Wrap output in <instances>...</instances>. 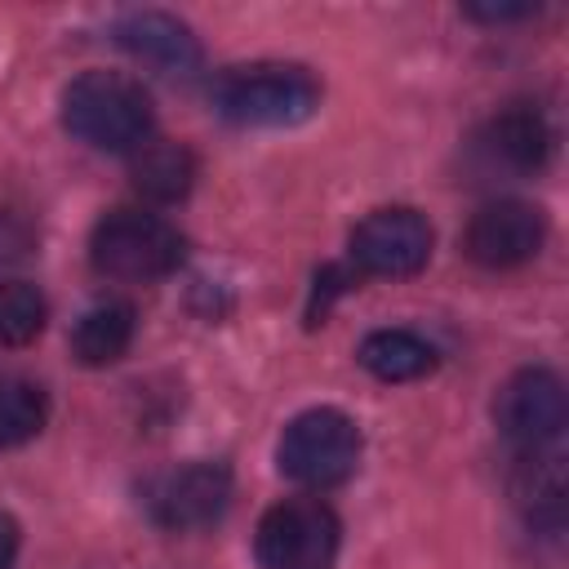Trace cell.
Segmentation results:
<instances>
[{
  "mask_svg": "<svg viewBox=\"0 0 569 569\" xmlns=\"http://www.w3.org/2000/svg\"><path fill=\"white\" fill-rule=\"evenodd\" d=\"M62 124L98 151H138L151 138V93L124 71H80L62 89Z\"/></svg>",
  "mask_w": 569,
  "mask_h": 569,
  "instance_id": "cell-1",
  "label": "cell"
},
{
  "mask_svg": "<svg viewBox=\"0 0 569 569\" xmlns=\"http://www.w3.org/2000/svg\"><path fill=\"white\" fill-rule=\"evenodd\" d=\"M209 102L231 124L284 129L320 107V80L298 62H240L213 76Z\"/></svg>",
  "mask_w": 569,
  "mask_h": 569,
  "instance_id": "cell-2",
  "label": "cell"
},
{
  "mask_svg": "<svg viewBox=\"0 0 569 569\" xmlns=\"http://www.w3.org/2000/svg\"><path fill=\"white\" fill-rule=\"evenodd\" d=\"M187 258V240L173 222L147 209H111L93 222L89 262L111 280H164Z\"/></svg>",
  "mask_w": 569,
  "mask_h": 569,
  "instance_id": "cell-3",
  "label": "cell"
},
{
  "mask_svg": "<svg viewBox=\"0 0 569 569\" xmlns=\"http://www.w3.org/2000/svg\"><path fill=\"white\" fill-rule=\"evenodd\" d=\"M360 462V427L342 409H302L276 445V467L293 485L307 489H333L342 485Z\"/></svg>",
  "mask_w": 569,
  "mask_h": 569,
  "instance_id": "cell-4",
  "label": "cell"
},
{
  "mask_svg": "<svg viewBox=\"0 0 569 569\" xmlns=\"http://www.w3.org/2000/svg\"><path fill=\"white\" fill-rule=\"evenodd\" d=\"M342 547V525L320 498H284L267 507L253 533L262 569H329Z\"/></svg>",
  "mask_w": 569,
  "mask_h": 569,
  "instance_id": "cell-5",
  "label": "cell"
},
{
  "mask_svg": "<svg viewBox=\"0 0 569 569\" xmlns=\"http://www.w3.org/2000/svg\"><path fill=\"white\" fill-rule=\"evenodd\" d=\"M142 507L160 529H173V533L209 529L231 507V471L209 458L169 467L142 485Z\"/></svg>",
  "mask_w": 569,
  "mask_h": 569,
  "instance_id": "cell-6",
  "label": "cell"
},
{
  "mask_svg": "<svg viewBox=\"0 0 569 569\" xmlns=\"http://www.w3.org/2000/svg\"><path fill=\"white\" fill-rule=\"evenodd\" d=\"M431 244H436L431 222L418 209H409V204L373 209L347 236L351 267L365 271V276H387V280L422 271L427 258H431Z\"/></svg>",
  "mask_w": 569,
  "mask_h": 569,
  "instance_id": "cell-7",
  "label": "cell"
},
{
  "mask_svg": "<svg viewBox=\"0 0 569 569\" xmlns=\"http://www.w3.org/2000/svg\"><path fill=\"white\" fill-rule=\"evenodd\" d=\"M493 422L511 445L547 449L569 422V396H565L560 373L547 365L516 369L493 396Z\"/></svg>",
  "mask_w": 569,
  "mask_h": 569,
  "instance_id": "cell-8",
  "label": "cell"
},
{
  "mask_svg": "<svg viewBox=\"0 0 569 569\" xmlns=\"http://www.w3.org/2000/svg\"><path fill=\"white\" fill-rule=\"evenodd\" d=\"M547 240V218L529 200H489L471 213L462 231V249L476 267L511 271L525 267Z\"/></svg>",
  "mask_w": 569,
  "mask_h": 569,
  "instance_id": "cell-9",
  "label": "cell"
},
{
  "mask_svg": "<svg viewBox=\"0 0 569 569\" xmlns=\"http://www.w3.org/2000/svg\"><path fill=\"white\" fill-rule=\"evenodd\" d=\"M116 44L138 58L142 67L160 71V76H196L204 53H200V40L191 36L187 22H178L173 13H160V9H133V13H120L116 18Z\"/></svg>",
  "mask_w": 569,
  "mask_h": 569,
  "instance_id": "cell-10",
  "label": "cell"
},
{
  "mask_svg": "<svg viewBox=\"0 0 569 569\" xmlns=\"http://www.w3.org/2000/svg\"><path fill=\"white\" fill-rule=\"evenodd\" d=\"M551 142L556 133L533 102H511L480 129V151L507 173H538L551 156Z\"/></svg>",
  "mask_w": 569,
  "mask_h": 569,
  "instance_id": "cell-11",
  "label": "cell"
},
{
  "mask_svg": "<svg viewBox=\"0 0 569 569\" xmlns=\"http://www.w3.org/2000/svg\"><path fill=\"white\" fill-rule=\"evenodd\" d=\"M133 191L151 204H178L196 182V156L182 142H142L129 156Z\"/></svg>",
  "mask_w": 569,
  "mask_h": 569,
  "instance_id": "cell-12",
  "label": "cell"
},
{
  "mask_svg": "<svg viewBox=\"0 0 569 569\" xmlns=\"http://www.w3.org/2000/svg\"><path fill=\"white\" fill-rule=\"evenodd\" d=\"M133 342V307L120 302V298H107V302H93L76 329H71V356L84 365V369H107L116 365Z\"/></svg>",
  "mask_w": 569,
  "mask_h": 569,
  "instance_id": "cell-13",
  "label": "cell"
},
{
  "mask_svg": "<svg viewBox=\"0 0 569 569\" xmlns=\"http://www.w3.org/2000/svg\"><path fill=\"white\" fill-rule=\"evenodd\" d=\"M356 360L378 382H413V378H427L436 369V347L413 329H373L360 342Z\"/></svg>",
  "mask_w": 569,
  "mask_h": 569,
  "instance_id": "cell-14",
  "label": "cell"
},
{
  "mask_svg": "<svg viewBox=\"0 0 569 569\" xmlns=\"http://www.w3.org/2000/svg\"><path fill=\"white\" fill-rule=\"evenodd\" d=\"M49 422V396L44 387H36L31 378L4 373L0 369V449L27 445L44 431Z\"/></svg>",
  "mask_w": 569,
  "mask_h": 569,
  "instance_id": "cell-15",
  "label": "cell"
},
{
  "mask_svg": "<svg viewBox=\"0 0 569 569\" xmlns=\"http://www.w3.org/2000/svg\"><path fill=\"white\" fill-rule=\"evenodd\" d=\"M525 467H520V480H516V498L520 507L529 511V520H547V525H560L565 516V471H560V458L542 453V449H525Z\"/></svg>",
  "mask_w": 569,
  "mask_h": 569,
  "instance_id": "cell-16",
  "label": "cell"
},
{
  "mask_svg": "<svg viewBox=\"0 0 569 569\" xmlns=\"http://www.w3.org/2000/svg\"><path fill=\"white\" fill-rule=\"evenodd\" d=\"M44 298L27 280H0V347H27L44 329Z\"/></svg>",
  "mask_w": 569,
  "mask_h": 569,
  "instance_id": "cell-17",
  "label": "cell"
},
{
  "mask_svg": "<svg viewBox=\"0 0 569 569\" xmlns=\"http://www.w3.org/2000/svg\"><path fill=\"white\" fill-rule=\"evenodd\" d=\"M351 284V276L342 271V267H325V271H316V289H311V325H316V316H325L329 311V298L333 293H342Z\"/></svg>",
  "mask_w": 569,
  "mask_h": 569,
  "instance_id": "cell-18",
  "label": "cell"
},
{
  "mask_svg": "<svg viewBox=\"0 0 569 569\" xmlns=\"http://www.w3.org/2000/svg\"><path fill=\"white\" fill-rule=\"evenodd\" d=\"M467 18H476V22H520V18H533L538 13V4H467L462 9Z\"/></svg>",
  "mask_w": 569,
  "mask_h": 569,
  "instance_id": "cell-19",
  "label": "cell"
},
{
  "mask_svg": "<svg viewBox=\"0 0 569 569\" xmlns=\"http://www.w3.org/2000/svg\"><path fill=\"white\" fill-rule=\"evenodd\" d=\"M13 556H18V520L0 511V569H13Z\"/></svg>",
  "mask_w": 569,
  "mask_h": 569,
  "instance_id": "cell-20",
  "label": "cell"
}]
</instances>
